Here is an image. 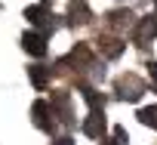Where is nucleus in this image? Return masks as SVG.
<instances>
[{
  "label": "nucleus",
  "instance_id": "1",
  "mask_svg": "<svg viewBox=\"0 0 157 145\" xmlns=\"http://www.w3.org/2000/svg\"><path fill=\"white\" fill-rule=\"evenodd\" d=\"M114 93H117V99H123V102H139L142 93H145V80L136 77V74H123V77L117 80Z\"/></svg>",
  "mask_w": 157,
  "mask_h": 145
},
{
  "label": "nucleus",
  "instance_id": "2",
  "mask_svg": "<svg viewBox=\"0 0 157 145\" xmlns=\"http://www.w3.org/2000/svg\"><path fill=\"white\" fill-rule=\"evenodd\" d=\"M25 19H28V22H31L34 28H43V34H46V31H56V28H59L56 16H52V13H49V10H46L43 3H37V6H28V10H25Z\"/></svg>",
  "mask_w": 157,
  "mask_h": 145
},
{
  "label": "nucleus",
  "instance_id": "3",
  "mask_svg": "<svg viewBox=\"0 0 157 145\" xmlns=\"http://www.w3.org/2000/svg\"><path fill=\"white\" fill-rule=\"evenodd\" d=\"M31 114H34V123H37V130H43V133H52L56 130V111H52V105L49 102H43V99H37L34 102V108H31Z\"/></svg>",
  "mask_w": 157,
  "mask_h": 145
},
{
  "label": "nucleus",
  "instance_id": "4",
  "mask_svg": "<svg viewBox=\"0 0 157 145\" xmlns=\"http://www.w3.org/2000/svg\"><path fill=\"white\" fill-rule=\"evenodd\" d=\"M154 34H157V16H145L136 25V31H132V43L136 46H148L154 40Z\"/></svg>",
  "mask_w": 157,
  "mask_h": 145
},
{
  "label": "nucleus",
  "instance_id": "5",
  "mask_svg": "<svg viewBox=\"0 0 157 145\" xmlns=\"http://www.w3.org/2000/svg\"><path fill=\"white\" fill-rule=\"evenodd\" d=\"M22 46H25V53L43 59V56H46V34H43V31H25V34H22Z\"/></svg>",
  "mask_w": 157,
  "mask_h": 145
},
{
  "label": "nucleus",
  "instance_id": "6",
  "mask_svg": "<svg viewBox=\"0 0 157 145\" xmlns=\"http://www.w3.org/2000/svg\"><path fill=\"white\" fill-rule=\"evenodd\" d=\"M105 111H90V117L83 120V133L90 136V139H102L105 136Z\"/></svg>",
  "mask_w": 157,
  "mask_h": 145
},
{
  "label": "nucleus",
  "instance_id": "7",
  "mask_svg": "<svg viewBox=\"0 0 157 145\" xmlns=\"http://www.w3.org/2000/svg\"><path fill=\"white\" fill-rule=\"evenodd\" d=\"M49 105H52V111H59V114H62L59 120H62L65 127H71V123H74V114H71V96H68V93H56Z\"/></svg>",
  "mask_w": 157,
  "mask_h": 145
},
{
  "label": "nucleus",
  "instance_id": "8",
  "mask_svg": "<svg viewBox=\"0 0 157 145\" xmlns=\"http://www.w3.org/2000/svg\"><path fill=\"white\" fill-rule=\"evenodd\" d=\"M68 16H71V22H74V25H86L93 13H90V6H86V0H71Z\"/></svg>",
  "mask_w": 157,
  "mask_h": 145
},
{
  "label": "nucleus",
  "instance_id": "9",
  "mask_svg": "<svg viewBox=\"0 0 157 145\" xmlns=\"http://www.w3.org/2000/svg\"><path fill=\"white\" fill-rule=\"evenodd\" d=\"M99 49L105 53V59H117V56L126 49V43H123L120 37H99Z\"/></svg>",
  "mask_w": 157,
  "mask_h": 145
},
{
  "label": "nucleus",
  "instance_id": "10",
  "mask_svg": "<svg viewBox=\"0 0 157 145\" xmlns=\"http://www.w3.org/2000/svg\"><path fill=\"white\" fill-rule=\"evenodd\" d=\"M28 77H31V84H34L37 90H46V84H49V77H52V68H46V65H31V68H28Z\"/></svg>",
  "mask_w": 157,
  "mask_h": 145
},
{
  "label": "nucleus",
  "instance_id": "11",
  "mask_svg": "<svg viewBox=\"0 0 157 145\" xmlns=\"http://www.w3.org/2000/svg\"><path fill=\"white\" fill-rule=\"evenodd\" d=\"M108 25L117 28V31H120V28H129V25H132V13H129V10H111V13H108Z\"/></svg>",
  "mask_w": 157,
  "mask_h": 145
},
{
  "label": "nucleus",
  "instance_id": "12",
  "mask_svg": "<svg viewBox=\"0 0 157 145\" xmlns=\"http://www.w3.org/2000/svg\"><path fill=\"white\" fill-rule=\"evenodd\" d=\"M80 96H83V102H86L93 111H105V96H99L93 87H86V84H83V87H80Z\"/></svg>",
  "mask_w": 157,
  "mask_h": 145
},
{
  "label": "nucleus",
  "instance_id": "13",
  "mask_svg": "<svg viewBox=\"0 0 157 145\" xmlns=\"http://www.w3.org/2000/svg\"><path fill=\"white\" fill-rule=\"evenodd\" d=\"M139 120H142L145 127L157 130V105H151V108H139Z\"/></svg>",
  "mask_w": 157,
  "mask_h": 145
},
{
  "label": "nucleus",
  "instance_id": "14",
  "mask_svg": "<svg viewBox=\"0 0 157 145\" xmlns=\"http://www.w3.org/2000/svg\"><path fill=\"white\" fill-rule=\"evenodd\" d=\"M90 68H93L90 74H93V80H96V84H99V80H105V65H99V62H93Z\"/></svg>",
  "mask_w": 157,
  "mask_h": 145
},
{
  "label": "nucleus",
  "instance_id": "15",
  "mask_svg": "<svg viewBox=\"0 0 157 145\" xmlns=\"http://www.w3.org/2000/svg\"><path fill=\"white\" fill-rule=\"evenodd\" d=\"M114 142H117V145H126V142H129V136H126L123 127H114Z\"/></svg>",
  "mask_w": 157,
  "mask_h": 145
},
{
  "label": "nucleus",
  "instance_id": "16",
  "mask_svg": "<svg viewBox=\"0 0 157 145\" xmlns=\"http://www.w3.org/2000/svg\"><path fill=\"white\" fill-rule=\"evenodd\" d=\"M148 77H151V87H154V93H157V62L148 65Z\"/></svg>",
  "mask_w": 157,
  "mask_h": 145
},
{
  "label": "nucleus",
  "instance_id": "17",
  "mask_svg": "<svg viewBox=\"0 0 157 145\" xmlns=\"http://www.w3.org/2000/svg\"><path fill=\"white\" fill-rule=\"evenodd\" d=\"M52 145H74V139H71V136H62V139H56Z\"/></svg>",
  "mask_w": 157,
  "mask_h": 145
},
{
  "label": "nucleus",
  "instance_id": "18",
  "mask_svg": "<svg viewBox=\"0 0 157 145\" xmlns=\"http://www.w3.org/2000/svg\"><path fill=\"white\" fill-rule=\"evenodd\" d=\"M102 142H105V139H102ZM105 145H117V142H105Z\"/></svg>",
  "mask_w": 157,
  "mask_h": 145
}]
</instances>
